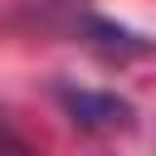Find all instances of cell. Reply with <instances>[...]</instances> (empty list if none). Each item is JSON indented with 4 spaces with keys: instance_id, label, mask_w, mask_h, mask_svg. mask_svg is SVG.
Listing matches in <instances>:
<instances>
[{
    "instance_id": "obj_3",
    "label": "cell",
    "mask_w": 156,
    "mask_h": 156,
    "mask_svg": "<svg viewBox=\"0 0 156 156\" xmlns=\"http://www.w3.org/2000/svg\"><path fill=\"white\" fill-rule=\"evenodd\" d=\"M0 156H29V146L15 136V127H10L5 117H0Z\"/></svg>"
},
{
    "instance_id": "obj_1",
    "label": "cell",
    "mask_w": 156,
    "mask_h": 156,
    "mask_svg": "<svg viewBox=\"0 0 156 156\" xmlns=\"http://www.w3.org/2000/svg\"><path fill=\"white\" fill-rule=\"evenodd\" d=\"M58 102L68 112L73 127L83 132H117L132 127V102L117 93H98V88H58Z\"/></svg>"
},
{
    "instance_id": "obj_2",
    "label": "cell",
    "mask_w": 156,
    "mask_h": 156,
    "mask_svg": "<svg viewBox=\"0 0 156 156\" xmlns=\"http://www.w3.org/2000/svg\"><path fill=\"white\" fill-rule=\"evenodd\" d=\"M83 34H88V44H98V49H102V54H112V58L151 54V44H146V39H136L132 29H122V24H112V20H98V15H88V20H83Z\"/></svg>"
}]
</instances>
